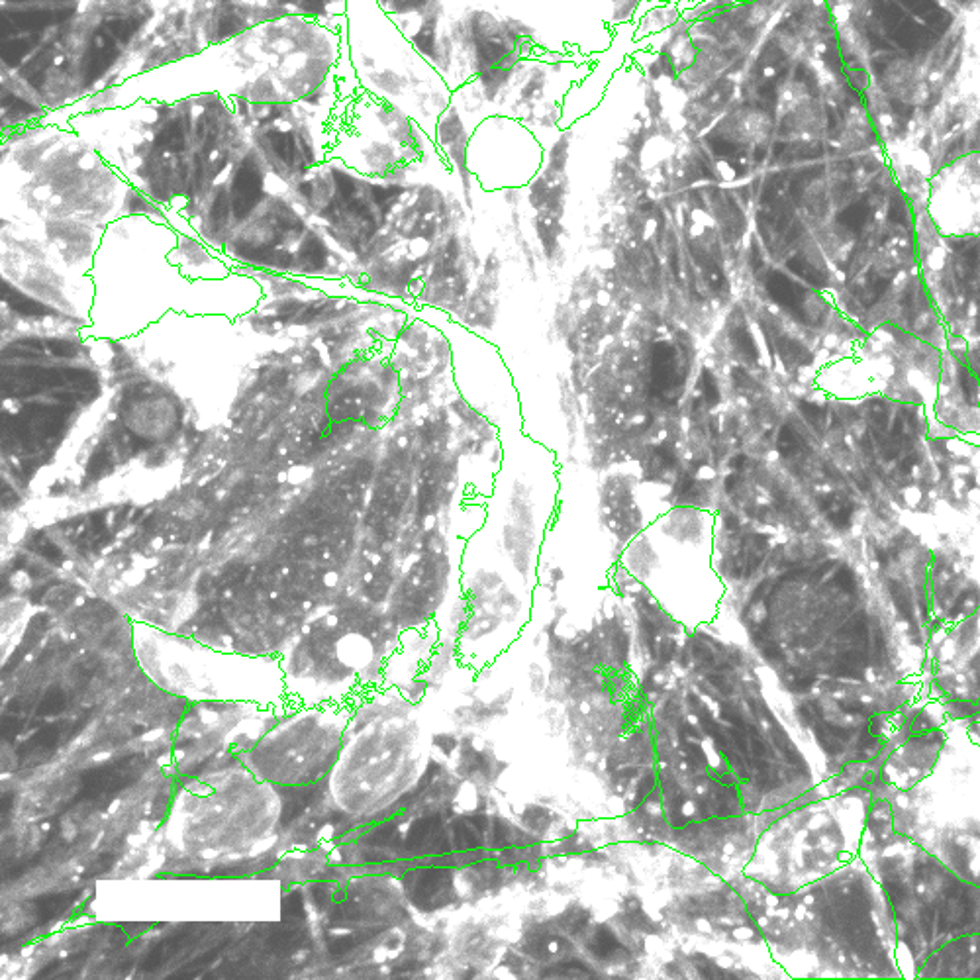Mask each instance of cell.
Here are the masks:
<instances>
[{
    "label": "cell",
    "instance_id": "6da1fadb",
    "mask_svg": "<svg viewBox=\"0 0 980 980\" xmlns=\"http://www.w3.org/2000/svg\"><path fill=\"white\" fill-rule=\"evenodd\" d=\"M273 784L251 771L200 777L185 784L171 810L169 835L198 857L245 855L257 849L279 820Z\"/></svg>",
    "mask_w": 980,
    "mask_h": 980
},
{
    "label": "cell",
    "instance_id": "7a4b0ae2",
    "mask_svg": "<svg viewBox=\"0 0 980 980\" xmlns=\"http://www.w3.org/2000/svg\"><path fill=\"white\" fill-rule=\"evenodd\" d=\"M138 655L149 677L169 692L214 702H249L261 708L287 688L285 671L265 659L212 651L195 641L138 628Z\"/></svg>",
    "mask_w": 980,
    "mask_h": 980
},
{
    "label": "cell",
    "instance_id": "3957f363",
    "mask_svg": "<svg viewBox=\"0 0 980 980\" xmlns=\"http://www.w3.org/2000/svg\"><path fill=\"white\" fill-rule=\"evenodd\" d=\"M349 726V714L330 704L308 706L275 724L242 755L257 779L279 786H308L332 775Z\"/></svg>",
    "mask_w": 980,
    "mask_h": 980
},
{
    "label": "cell",
    "instance_id": "277c9868",
    "mask_svg": "<svg viewBox=\"0 0 980 980\" xmlns=\"http://www.w3.org/2000/svg\"><path fill=\"white\" fill-rule=\"evenodd\" d=\"M875 392L894 400L924 404L937 396L943 361L937 349L910 330L884 324L863 345V357Z\"/></svg>",
    "mask_w": 980,
    "mask_h": 980
},
{
    "label": "cell",
    "instance_id": "5b68a950",
    "mask_svg": "<svg viewBox=\"0 0 980 980\" xmlns=\"http://www.w3.org/2000/svg\"><path fill=\"white\" fill-rule=\"evenodd\" d=\"M930 212L941 234L980 238V173L943 171L931 185Z\"/></svg>",
    "mask_w": 980,
    "mask_h": 980
},
{
    "label": "cell",
    "instance_id": "8992f818",
    "mask_svg": "<svg viewBox=\"0 0 980 980\" xmlns=\"http://www.w3.org/2000/svg\"><path fill=\"white\" fill-rule=\"evenodd\" d=\"M928 979H980V933H967L937 947L918 971Z\"/></svg>",
    "mask_w": 980,
    "mask_h": 980
},
{
    "label": "cell",
    "instance_id": "52a82bcc",
    "mask_svg": "<svg viewBox=\"0 0 980 980\" xmlns=\"http://www.w3.org/2000/svg\"><path fill=\"white\" fill-rule=\"evenodd\" d=\"M882 93L902 106H920L928 97V79L912 57H892L879 75Z\"/></svg>",
    "mask_w": 980,
    "mask_h": 980
},
{
    "label": "cell",
    "instance_id": "ba28073f",
    "mask_svg": "<svg viewBox=\"0 0 980 980\" xmlns=\"http://www.w3.org/2000/svg\"><path fill=\"white\" fill-rule=\"evenodd\" d=\"M784 126L802 134V136H808V138H818L826 132V126H828V114L824 110V106L810 98V100H804L802 104H798L792 114L784 120Z\"/></svg>",
    "mask_w": 980,
    "mask_h": 980
},
{
    "label": "cell",
    "instance_id": "9c48e42d",
    "mask_svg": "<svg viewBox=\"0 0 980 980\" xmlns=\"http://www.w3.org/2000/svg\"><path fill=\"white\" fill-rule=\"evenodd\" d=\"M677 353L669 343H657L651 355V379L659 392L669 391L677 381Z\"/></svg>",
    "mask_w": 980,
    "mask_h": 980
},
{
    "label": "cell",
    "instance_id": "30bf717a",
    "mask_svg": "<svg viewBox=\"0 0 980 980\" xmlns=\"http://www.w3.org/2000/svg\"><path fill=\"white\" fill-rule=\"evenodd\" d=\"M700 385H702V392H704V396H706L708 404H712V406H714V404H718V400H720V391H718V385H716L714 377H712L708 371H704V373H702Z\"/></svg>",
    "mask_w": 980,
    "mask_h": 980
},
{
    "label": "cell",
    "instance_id": "8fae6325",
    "mask_svg": "<svg viewBox=\"0 0 980 980\" xmlns=\"http://www.w3.org/2000/svg\"><path fill=\"white\" fill-rule=\"evenodd\" d=\"M734 340L745 355H755V343L751 340V336H749L747 330L739 328L737 332H734Z\"/></svg>",
    "mask_w": 980,
    "mask_h": 980
},
{
    "label": "cell",
    "instance_id": "7c38bea8",
    "mask_svg": "<svg viewBox=\"0 0 980 980\" xmlns=\"http://www.w3.org/2000/svg\"><path fill=\"white\" fill-rule=\"evenodd\" d=\"M851 85H853L855 89H859V91H863V89H867V87H869V75L865 73V69L855 67V69L851 71Z\"/></svg>",
    "mask_w": 980,
    "mask_h": 980
}]
</instances>
